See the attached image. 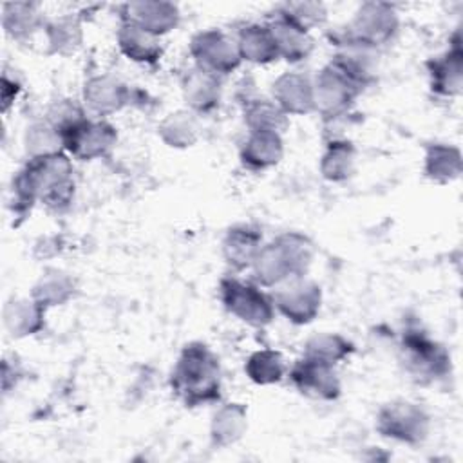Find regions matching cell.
<instances>
[{"label": "cell", "mask_w": 463, "mask_h": 463, "mask_svg": "<svg viewBox=\"0 0 463 463\" xmlns=\"http://www.w3.org/2000/svg\"><path fill=\"white\" fill-rule=\"evenodd\" d=\"M242 118L248 132L282 134L289 125V116H286L273 99L260 98L257 94L242 101Z\"/></svg>", "instance_id": "29"}, {"label": "cell", "mask_w": 463, "mask_h": 463, "mask_svg": "<svg viewBox=\"0 0 463 463\" xmlns=\"http://www.w3.org/2000/svg\"><path fill=\"white\" fill-rule=\"evenodd\" d=\"M400 29L394 5L387 2H364L344 31L331 36V42H351L369 49L389 45Z\"/></svg>", "instance_id": "5"}, {"label": "cell", "mask_w": 463, "mask_h": 463, "mask_svg": "<svg viewBox=\"0 0 463 463\" xmlns=\"http://www.w3.org/2000/svg\"><path fill=\"white\" fill-rule=\"evenodd\" d=\"M400 362L418 383L429 385L450 374V354L443 344L420 327H407L400 338Z\"/></svg>", "instance_id": "4"}, {"label": "cell", "mask_w": 463, "mask_h": 463, "mask_svg": "<svg viewBox=\"0 0 463 463\" xmlns=\"http://www.w3.org/2000/svg\"><path fill=\"white\" fill-rule=\"evenodd\" d=\"M24 146H25L27 159L54 154V152H63L60 132L45 118L31 123L25 128Z\"/></svg>", "instance_id": "36"}, {"label": "cell", "mask_w": 463, "mask_h": 463, "mask_svg": "<svg viewBox=\"0 0 463 463\" xmlns=\"http://www.w3.org/2000/svg\"><path fill=\"white\" fill-rule=\"evenodd\" d=\"M219 298L224 309L241 322L262 329L275 318V304L269 293L253 280L226 275L219 282Z\"/></svg>", "instance_id": "6"}, {"label": "cell", "mask_w": 463, "mask_h": 463, "mask_svg": "<svg viewBox=\"0 0 463 463\" xmlns=\"http://www.w3.org/2000/svg\"><path fill=\"white\" fill-rule=\"evenodd\" d=\"M63 152L80 161L107 157L118 143V128L101 118L85 116L60 130Z\"/></svg>", "instance_id": "7"}, {"label": "cell", "mask_w": 463, "mask_h": 463, "mask_svg": "<svg viewBox=\"0 0 463 463\" xmlns=\"http://www.w3.org/2000/svg\"><path fill=\"white\" fill-rule=\"evenodd\" d=\"M362 92L364 89L340 69L333 63H326L313 78L315 112H318L324 121L347 116Z\"/></svg>", "instance_id": "9"}, {"label": "cell", "mask_w": 463, "mask_h": 463, "mask_svg": "<svg viewBox=\"0 0 463 463\" xmlns=\"http://www.w3.org/2000/svg\"><path fill=\"white\" fill-rule=\"evenodd\" d=\"M275 311L295 326H306L317 318L322 306V289L306 277L289 280L271 293Z\"/></svg>", "instance_id": "12"}, {"label": "cell", "mask_w": 463, "mask_h": 463, "mask_svg": "<svg viewBox=\"0 0 463 463\" xmlns=\"http://www.w3.org/2000/svg\"><path fill=\"white\" fill-rule=\"evenodd\" d=\"M157 136L170 148H190L199 139L197 114L192 110H175L166 114L157 125Z\"/></svg>", "instance_id": "31"}, {"label": "cell", "mask_w": 463, "mask_h": 463, "mask_svg": "<svg viewBox=\"0 0 463 463\" xmlns=\"http://www.w3.org/2000/svg\"><path fill=\"white\" fill-rule=\"evenodd\" d=\"M20 90H22L20 81L14 80V78H9L7 72H4L2 74V92H0V96H2V110L4 112L9 110V107L14 103L16 96L20 94Z\"/></svg>", "instance_id": "38"}, {"label": "cell", "mask_w": 463, "mask_h": 463, "mask_svg": "<svg viewBox=\"0 0 463 463\" xmlns=\"http://www.w3.org/2000/svg\"><path fill=\"white\" fill-rule=\"evenodd\" d=\"M170 389L190 409L221 402L222 380L219 356L203 342L186 344L170 373Z\"/></svg>", "instance_id": "2"}, {"label": "cell", "mask_w": 463, "mask_h": 463, "mask_svg": "<svg viewBox=\"0 0 463 463\" xmlns=\"http://www.w3.org/2000/svg\"><path fill=\"white\" fill-rule=\"evenodd\" d=\"M235 45L242 61L268 65L279 60V51L268 24H246L239 29Z\"/></svg>", "instance_id": "23"}, {"label": "cell", "mask_w": 463, "mask_h": 463, "mask_svg": "<svg viewBox=\"0 0 463 463\" xmlns=\"http://www.w3.org/2000/svg\"><path fill=\"white\" fill-rule=\"evenodd\" d=\"M119 22L132 24L157 38L172 33L179 22V7L172 2L163 0H139L119 5Z\"/></svg>", "instance_id": "13"}, {"label": "cell", "mask_w": 463, "mask_h": 463, "mask_svg": "<svg viewBox=\"0 0 463 463\" xmlns=\"http://www.w3.org/2000/svg\"><path fill=\"white\" fill-rule=\"evenodd\" d=\"M244 373L257 385H275L288 374V365L280 351L259 349L248 356Z\"/></svg>", "instance_id": "33"}, {"label": "cell", "mask_w": 463, "mask_h": 463, "mask_svg": "<svg viewBox=\"0 0 463 463\" xmlns=\"http://www.w3.org/2000/svg\"><path fill=\"white\" fill-rule=\"evenodd\" d=\"M284 156V139L279 132H248L239 159L251 172H262L280 163Z\"/></svg>", "instance_id": "20"}, {"label": "cell", "mask_w": 463, "mask_h": 463, "mask_svg": "<svg viewBox=\"0 0 463 463\" xmlns=\"http://www.w3.org/2000/svg\"><path fill=\"white\" fill-rule=\"evenodd\" d=\"M116 42L125 58L141 65H156L163 56L161 38L132 25L119 22Z\"/></svg>", "instance_id": "22"}, {"label": "cell", "mask_w": 463, "mask_h": 463, "mask_svg": "<svg viewBox=\"0 0 463 463\" xmlns=\"http://www.w3.org/2000/svg\"><path fill=\"white\" fill-rule=\"evenodd\" d=\"M271 99L286 116H306L315 112L313 78L304 72H282L271 85Z\"/></svg>", "instance_id": "16"}, {"label": "cell", "mask_w": 463, "mask_h": 463, "mask_svg": "<svg viewBox=\"0 0 463 463\" xmlns=\"http://www.w3.org/2000/svg\"><path fill=\"white\" fill-rule=\"evenodd\" d=\"M43 14L40 11L38 4L33 2H11L2 5V27L4 33L16 40L25 42L33 38L34 33L45 27Z\"/></svg>", "instance_id": "25"}, {"label": "cell", "mask_w": 463, "mask_h": 463, "mask_svg": "<svg viewBox=\"0 0 463 463\" xmlns=\"http://www.w3.org/2000/svg\"><path fill=\"white\" fill-rule=\"evenodd\" d=\"M76 293V280L60 269H47L31 289V297L45 309L63 306Z\"/></svg>", "instance_id": "32"}, {"label": "cell", "mask_w": 463, "mask_h": 463, "mask_svg": "<svg viewBox=\"0 0 463 463\" xmlns=\"http://www.w3.org/2000/svg\"><path fill=\"white\" fill-rule=\"evenodd\" d=\"M47 51L49 54L71 56L74 54L83 42L81 18L76 14H63L52 20H47L43 27Z\"/></svg>", "instance_id": "30"}, {"label": "cell", "mask_w": 463, "mask_h": 463, "mask_svg": "<svg viewBox=\"0 0 463 463\" xmlns=\"http://www.w3.org/2000/svg\"><path fill=\"white\" fill-rule=\"evenodd\" d=\"M248 429V411L242 403L221 405L210 423V441L213 447H230L237 443Z\"/></svg>", "instance_id": "27"}, {"label": "cell", "mask_w": 463, "mask_h": 463, "mask_svg": "<svg viewBox=\"0 0 463 463\" xmlns=\"http://www.w3.org/2000/svg\"><path fill=\"white\" fill-rule=\"evenodd\" d=\"M130 101L132 90L128 85L110 74L92 76L83 85V107L101 119L123 110Z\"/></svg>", "instance_id": "15"}, {"label": "cell", "mask_w": 463, "mask_h": 463, "mask_svg": "<svg viewBox=\"0 0 463 463\" xmlns=\"http://www.w3.org/2000/svg\"><path fill=\"white\" fill-rule=\"evenodd\" d=\"M291 385L306 398L335 402L342 394V382L335 365L311 356H300L288 371Z\"/></svg>", "instance_id": "11"}, {"label": "cell", "mask_w": 463, "mask_h": 463, "mask_svg": "<svg viewBox=\"0 0 463 463\" xmlns=\"http://www.w3.org/2000/svg\"><path fill=\"white\" fill-rule=\"evenodd\" d=\"M268 27L273 34L279 58L289 63H300L311 56L315 42L309 33H304L302 29L295 27L293 24L282 20L277 14L271 16V20L268 22Z\"/></svg>", "instance_id": "24"}, {"label": "cell", "mask_w": 463, "mask_h": 463, "mask_svg": "<svg viewBox=\"0 0 463 463\" xmlns=\"http://www.w3.org/2000/svg\"><path fill=\"white\" fill-rule=\"evenodd\" d=\"M275 14L304 33H311L327 20V9L320 2H286L277 7Z\"/></svg>", "instance_id": "35"}, {"label": "cell", "mask_w": 463, "mask_h": 463, "mask_svg": "<svg viewBox=\"0 0 463 463\" xmlns=\"http://www.w3.org/2000/svg\"><path fill=\"white\" fill-rule=\"evenodd\" d=\"M380 436L405 445H420L429 436L430 418L427 411L409 400H392L380 407L374 421Z\"/></svg>", "instance_id": "8"}, {"label": "cell", "mask_w": 463, "mask_h": 463, "mask_svg": "<svg viewBox=\"0 0 463 463\" xmlns=\"http://www.w3.org/2000/svg\"><path fill=\"white\" fill-rule=\"evenodd\" d=\"M324 152L320 156L318 170L329 183H344L354 174L356 148L349 137L324 141Z\"/></svg>", "instance_id": "26"}, {"label": "cell", "mask_w": 463, "mask_h": 463, "mask_svg": "<svg viewBox=\"0 0 463 463\" xmlns=\"http://www.w3.org/2000/svg\"><path fill=\"white\" fill-rule=\"evenodd\" d=\"M262 244V233L257 226L235 224L222 239V259L233 273H241L253 266Z\"/></svg>", "instance_id": "18"}, {"label": "cell", "mask_w": 463, "mask_h": 463, "mask_svg": "<svg viewBox=\"0 0 463 463\" xmlns=\"http://www.w3.org/2000/svg\"><path fill=\"white\" fill-rule=\"evenodd\" d=\"M425 67L432 94L439 98L459 96L463 85V49L459 31H456L454 38L450 40V47L445 52L427 60Z\"/></svg>", "instance_id": "14"}, {"label": "cell", "mask_w": 463, "mask_h": 463, "mask_svg": "<svg viewBox=\"0 0 463 463\" xmlns=\"http://www.w3.org/2000/svg\"><path fill=\"white\" fill-rule=\"evenodd\" d=\"M336 52L331 56L329 63L340 69L347 78H351L364 90L376 81L378 72V51L351 43V42H333Z\"/></svg>", "instance_id": "17"}, {"label": "cell", "mask_w": 463, "mask_h": 463, "mask_svg": "<svg viewBox=\"0 0 463 463\" xmlns=\"http://www.w3.org/2000/svg\"><path fill=\"white\" fill-rule=\"evenodd\" d=\"M353 353H354V344L349 338L338 333H318L306 342L302 354L336 365L347 360Z\"/></svg>", "instance_id": "34"}, {"label": "cell", "mask_w": 463, "mask_h": 463, "mask_svg": "<svg viewBox=\"0 0 463 463\" xmlns=\"http://www.w3.org/2000/svg\"><path fill=\"white\" fill-rule=\"evenodd\" d=\"M463 168L461 150L447 143H430L425 146L423 174L427 179L445 184L459 177Z\"/></svg>", "instance_id": "28"}, {"label": "cell", "mask_w": 463, "mask_h": 463, "mask_svg": "<svg viewBox=\"0 0 463 463\" xmlns=\"http://www.w3.org/2000/svg\"><path fill=\"white\" fill-rule=\"evenodd\" d=\"M47 309L33 297L13 298L4 306V327L11 338H25L40 333L45 327Z\"/></svg>", "instance_id": "21"}, {"label": "cell", "mask_w": 463, "mask_h": 463, "mask_svg": "<svg viewBox=\"0 0 463 463\" xmlns=\"http://www.w3.org/2000/svg\"><path fill=\"white\" fill-rule=\"evenodd\" d=\"M313 262V242L300 232H284L264 242L253 266V282L262 288H279L306 277Z\"/></svg>", "instance_id": "3"}, {"label": "cell", "mask_w": 463, "mask_h": 463, "mask_svg": "<svg viewBox=\"0 0 463 463\" xmlns=\"http://www.w3.org/2000/svg\"><path fill=\"white\" fill-rule=\"evenodd\" d=\"M181 90L188 105V110H192L197 116H204L217 110L222 99L221 78L197 67L186 71L181 81Z\"/></svg>", "instance_id": "19"}, {"label": "cell", "mask_w": 463, "mask_h": 463, "mask_svg": "<svg viewBox=\"0 0 463 463\" xmlns=\"http://www.w3.org/2000/svg\"><path fill=\"white\" fill-rule=\"evenodd\" d=\"M188 52L194 60V67L221 80L235 72L242 63L235 40L221 29H204L195 33L190 40Z\"/></svg>", "instance_id": "10"}, {"label": "cell", "mask_w": 463, "mask_h": 463, "mask_svg": "<svg viewBox=\"0 0 463 463\" xmlns=\"http://www.w3.org/2000/svg\"><path fill=\"white\" fill-rule=\"evenodd\" d=\"M85 116H87V109L83 105H80L78 101H74V99H58L49 107V110L45 114V119L60 132L61 128L80 121Z\"/></svg>", "instance_id": "37"}, {"label": "cell", "mask_w": 463, "mask_h": 463, "mask_svg": "<svg viewBox=\"0 0 463 463\" xmlns=\"http://www.w3.org/2000/svg\"><path fill=\"white\" fill-rule=\"evenodd\" d=\"M72 174V161L65 152L29 157L11 183V210L14 219L24 221L38 203L51 212L67 210L76 188Z\"/></svg>", "instance_id": "1"}]
</instances>
